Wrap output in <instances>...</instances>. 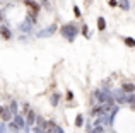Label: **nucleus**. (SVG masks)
Listing matches in <instances>:
<instances>
[{"label":"nucleus","instance_id":"7","mask_svg":"<svg viewBox=\"0 0 135 133\" xmlns=\"http://www.w3.org/2000/svg\"><path fill=\"white\" fill-rule=\"evenodd\" d=\"M14 123H16V125H17V126H19V128H21V130H22V128H24V126H26V120H24V118H22V116H21V114H19V113H17V114H14Z\"/></svg>","mask_w":135,"mask_h":133},{"label":"nucleus","instance_id":"8","mask_svg":"<svg viewBox=\"0 0 135 133\" xmlns=\"http://www.w3.org/2000/svg\"><path fill=\"white\" fill-rule=\"evenodd\" d=\"M122 89H123V92H125V94L135 92V85H133V84H130V82H125V84L122 85Z\"/></svg>","mask_w":135,"mask_h":133},{"label":"nucleus","instance_id":"17","mask_svg":"<svg viewBox=\"0 0 135 133\" xmlns=\"http://www.w3.org/2000/svg\"><path fill=\"white\" fill-rule=\"evenodd\" d=\"M82 34H84L86 38H91V36H89V29H87V26H86V24L82 26Z\"/></svg>","mask_w":135,"mask_h":133},{"label":"nucleus","instance_id":"16","mask_svg":"<svg viewBox=\"0 0 135 133\" xmlns=\"http://www.w3.org/2000/svg\"><path fill=\"white\" fill-rule=\"evenodd\" d=\"M7 131H9V128H7L5 121H3V123H0V133H7Z\"/></svg>","mask_w":135,"mask_h":133},{"label":"nucleus","instance_id":"9","mask_svg":"<svg viewBox=\"0 0 135 133\" xmlns=\"http://www.w3.org/2000/svg\"><path fill=\"white\" fill-rule=\"evenodd\" d=\"M7 128H9V131H10V133H19V130H21V128L17 126V125L14 123V121H9V125H7Z\"/></svg>","mask_w":135,"mask_h":133},{"label":"nucleus","instance_id":"15","mask_svg":"<svg viewBox=\"0 0 135 133\" xmlns=\"http://www.w3.org/2000/svg\"><path fill=\"white\" fill-rule=\"evenodd\" d=\"M10 111H12V113L14 114H17V109H19V108H17V103H16V101H12V103H10Z\"/></svg>","mask_w":135,"mask_h":133},{"label":"nucleus","instance_id":"2","mask_svg":"<svg viewBox=\"0 0 135 133\" xmlns=\"http://www.w3.org/2000/svg\"><path fill=\"white\" fill-rule=\"evenodd\" d=\"M55 31H56V26L53 24V26L46 27V29H43V31H40V33H38V38H48V36H51Z\"/></svg>","mask_w":135,"mask_h":133},{"label":"nucleus","instance_id":"14","mask_svg":"<svg viewBox=\"0 0 135 133\" xmlns=\"http://www.w3.org/2000/svg\"><path fill=\"white\" fill-rule=\"evenodd\" d=\"M84 125V116L82 114H77V118H75V126H82Z\"/></svg>","mask_w":135,"mask_h":133},{"label":"nucleus","instance_id":"13","mask_svg":"<svg viewBox=\"0 0 135 133\" xmlns=\"http://www.w3.org/2000/svg\"><path fill=\"white\" fill-rule=\"evenodd\" d=\"M118 5L122 7L123 10H128V9H130V3H128V0H120V2H118Z\"/></svg>","mask_w":135,"mask_h":133},{"label":"nucleus","instance_id":"24","mask_svg":"<svg viewBox=\"0 0 135 133\" xmlns=\"http://www.w3.org/2000/svg\"><path fill=\"white\" fill-rule=\"evenodd\" d=\"M0 21H2V12H0Z\"/></svg>","mask_w":135,"mask_h":133},{"label":"nucleus","instance_id":"4","mask_svg":"<svg viewBox=\"0 0 135 133\" xmlns=\"http://www.w3.org/2000/svg\"><path fill=\"white\" fill-rule=\"evenodd\" d=\"M0 36H2L3 39L9 41V39H12V31H10L7 26H0Z\"/></svg>","mask_w":135,"mask_h":133},{"label":"nucleus","instance_id":"11","mask_svg":"<svg viewBox=\"0 0 135 133\" xmlns=\"http://www.w3.org/2000/svg\"><path fill=\"white\" fill-rule=\"evenodd\" d=\"M58 101H60V94H53L51 97H50V103H51V106H58Z\"/></svg>","mask_w":135,"mask_h":133},{"label":"nucleus","instance_id":"6","mask_svg":"<svg viewBox=\"0 0 135 133\" xmlns=\"http://www.w3.org/2000/svg\"><path fill=\"white\" fill-rule=\"evenodd\" d=\"M2 120L5 123H9L10 120H14V113L10 111V108H3V113H2Z\"/></svg>","mask_w":135,"mask_h":133},{"label":"nucleus","instance_id":"19","mask_svg":"<svg viewBox=\"0 0 135 133\" xmlns=\"http://www.w3.org/2000/svg\"><path fill=\"white\" fill-rule=\"evenodd\" d=\"M53 130H55V133H65V131H63V130H62V128H60L56 123H55V126H53Z\"/></svg>","mask_w":135,"mask_h":133},{"label":"nucleus","instance_id":"22","mask_svg":"<svg viewBox=\"0 0 135 133\" xmlns=\"http://www.w3.org/2000/svg\"><path fill=\"white\" fill-rule=\"evenodd\" d=\"M22 111H24V113H27V111H29V106H27V103L22 104Z\"/></svg>","mask_w":135,"mask_h":133},{"label":"nucleus","instance_id":"10","mask_svg":"<svg viewBox=\"0 0 135 133\" xmlns=\"http://www.w3.org/2000/svg\"><path fill=\"white\" fill-rule=\"evenodd\" d=\"M98 29L101 31V33L106 29V21H104V17H99V19H98Z\"/></svg>","mask_w":135,"mask_h":133},{"label":"nucleus","instance_id":"1","mask_svg":"<svg viewBox=\"0 0 135 133\" xmlns=\"http://www.w3.org/2000/svg\"><path fill=\"white\" fill-rule=\"evenodd\" d=\"M60 34H62L67 41L72 43V41H75L77 34H79V29H77L74 24H63V26L60 27Z\"/></svg>","mask_w":135,"mask_h":133},{"label":"nucleus","instance_id":"20","mask_svg":"<svg viewBox=\"0 0 135 133\" xmlns=\"http://www.w3.org/2000/svg\"><path fill=\"white\" fill-rule=\"evenodd\" d=\"M34 133H45V130H43V128H41V126H34V130H33Z\"/></svg>","mask_w":135,"mask_h":133},{"label":"nucleus","instance_id":"12","mask_svg":"<svg viewBox=\"0 0 135 133\" xmlns=\"http://www.w3.org/2000/svg\"><path fill=\"white\" fill-rule=\"evenodd\" d=\"M123 43H125L128 48H135V39H133V38H125V39H123Z\"/></svg>","mask_w":135,"mask_h":133},{"label":"nucleus","instance_id":"5","mask_svg":"<svg viewBox=\"0 0 135 133\" xmlns=\"http://www.w3.org/2000/svg\"><path fill=\"white\" fill-rule=\"evenodd\" d=\"M24 3H26L27 7H31V10H33L34 14H38L41 10V7H40V3L38 2H34V0H24Z\"/></svg>","mask_w":135,"mask_h":133},{"label":"nucleus","instance_id":"23","mask_svg":"<svg viewBox=\"0 0 135 133\" xmlns=\"http://www.w3.org/2000/svg\"><path fill=\"white\" fill-rule=\"evenodd\" d=\"M2 113H3V106H0V120H2Z\"/></svg>","mask_w":135,"mask_h":133},{"label":"nucleus","instance_id":"3","mask_svg":"<svg viewBox=\"0 0 135 133\" xmlns=\"http://www.w3.org/2000/svg\"><path fill=\"white\" fill-rule=\"evenodd\" d=\"M34 123H36V113H34L33 109H29L26 113V125L31 126V125H34Z\"/></svg>","mask_w":135,"mask_h":133},{"label":"nucleus","instance_id":"18","mask_svg":"<svg viewBox=\"0 0 135 133\" xmlns=\"http://www.w3.org/2000/svg\"><path fill=\"white\" fill-rule=\"evenodd\" d=\"M74 14H75L77 17H80V16H82V12H80V9H79L77 5H74Z\"/></svg>","mask_w":135,"mask_h":133},{"label":"nucleus","instance_id":"21","mask_svg":"<svg viewBox=\"0 0 135 133\" xmlns=\"http://www.w3.org/2000/svg\"><path fill=\"white\" fill-rule=\"evenodd\" d=\"M108 3L111 7H116V5H118V2H116V0H108Z\"/></svg>","mask_w":135,"mask_h":133},{"label":"nucleus","instance_id":"25","mask_svg":"<svg viewBox=\"0 0 135 133\" xmlns=\"http://www.w3.org/2000/svg\"><path fill=\"white\" fill-rule=\"evenodd\" d=\"M41 2H48V0H41Z\"/></svg>","mask_w":135,"mask_h":133}]
</instances>
